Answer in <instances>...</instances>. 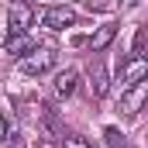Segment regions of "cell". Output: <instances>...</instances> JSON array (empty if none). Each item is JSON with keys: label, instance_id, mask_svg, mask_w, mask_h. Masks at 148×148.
Instances as JSON below:
<instances>
[{"label": "cell", "instance_id": "obj_1", "mask_svg": "<svg viewBox=\"0 0 148 148\" xmlns=\"http://www.w3.org/2000/svg\"><path fill=\"white\" fill-rule=\"evenodd\" d=\"M52 66H55V52L45 48V45H41V48H31L28 55L17 59V69H21L24 76H41V73H48Z\"/></svg>", "mask_w": 148, "mask_h": 148}, {"label": "cell", "instance_id": "obj_2", "mask_svg": "<svg viewBox=\"0 0 148 148\" xmlns=\"http://www.w3.org/2000/svg\"><path fill=\"white\" fill-rule=\"evenodd\" d=\"M141 79H148V55L145 52H131L127 62L121 66V86L127 90V86H134Z\"/></svg>", "mask_w": 148, "mask_h": 148}, {"label": "cell", "instance_id": "obj_3", "mask_svg": "<svg viewBox=\"0 0 148 148\" xmlns=\"http://www.w3.org/2000/svg\"><path fill=\"white\" fill-rule=\"evenodd\" d=\"M31 21H35L31 3H24V0L10 3V10H7V28H10V35H24V31L31 28Z\"/></svg>", "mask_w": 148, "mask_h": 148}, {"label": "cell", "instance_id": "obj_4", "mask_svg": "<svg viewBox=\"0 0 148 148\" xmlns=\"http://www.w3.org/2000/svg\"><path fill=\"white\" fill-rule=\"evenodd\" d=\"M41 24H45L48 31L73 28V24H76V10H73V7H66V3H55V7H48V10L41 14Z\"/></svg>", "mask_w": 148, "mask_h": 148}, {"label": "cell", "instance_id": "obj_5", "mask_svg": "<svg viewBox=\"0 0 148 148\" xmlns=\"http://www.w3.org/2000/svg\"><path fill=\"white\" fill-rule=\"evenodd\" d=\"M145 103H148V79L127 86V90L121 93V110H124V114H138Z\"/></svg>", "mask_w": 148, "mask_h": 148}, {"label": "cell", "instance_id": "obj_6", "mask_svg": "<svg viewBox=\"0 0 148 148\" xmlns=\"http://www.w3.org/2000/svg\"><path fill=\"white\" fill-rule=\"evenodd\" d=\"M114 38H117V24H114V21H107V24H100V28L93 31V38H90V48H93V52H103V48H110Z\"/></svg>", "mask_w": 148, "mask_h": 148}, {"label": "cell", "instance_id": "obj_7", "mask_svg": "<svg viewBox=\"0 0 148 148\" xmlns=\"http://www.w3.org/2000/svg\"><path fill=\"white\" fill-rule=\"evenodd\" d=\"M90 90H93V97H103V93L110 90V79H107V69H103L100 62H93V66H90Z\"/></svg>", "mask_w": 148, "mask_h": 148}, {"label": "cell", "instance_id": "obj_8", "mask_svg": "<svg viewBox=\"0 0 148 148\" xmlns=\"http://www.w3.org/2000/svg\"><path fill=\"white\" fill-rule=\"evenodd\" d=\"M76 83H79V73H76V69H62V73L55 76V93H59V97H73Z\"/></svg>", "mask_w": 148, "mask_h": 148}, {"label": "cell", "instance_id": "obj_9", "mask_svg": "<svg viewBox=\"0 0 148 148\" xmlns=\"http://www.w3.org/2000/svg\"><path fill=\"white\" fill-rule=\"evenodd\" d=\"M35 45H31V38H28V31L24 35H7V55H14V59H21V55H28Z\"/></svg>", "mask_w": 148, "mask_h": 148}, {"label": "cell", "instance_id": "obj_10", "mask_svg": "<svg viewBox=\"0 0 148 148\" xmlns=\"http://www.w3.org/2000/svg\"><path fill=\"white\" fill-rule=\"evenodd\" d=\"M103 138H107V148H124V134H121L117 127H107Z\"/></svg>", "mask_w": 148, "mask_h": 148}, {"label": "cell", "instance_id": "obj_11", "mask_svg": "<svg viewBox=\"0 0 148 148\" xmlns=\"http://www.w3.org/2000/svg\"><path fill=\"white\" fill-rule=\"evenodd\" d=\"M62 148H90V141H83V138L69 134V138H62Z\"/></svg>", "mask_w": 148, "mask_h": 148}, {"label": "cell", "instance_id": "obj_12", "mask_svg": "<svg viewBox=\"0 0 148 148\" xmlns=\"http://www.w3.org/2000/svg\"><path fill=\"white\" fill-rule=\"evenodd\" d=\"M3 138H7V117L0 114V141H3Z\"/></svg>", "mask_w": 148, "mask_h": 148}, {"label": "cell", "instance_id": "obj_13", "mask_svg": "<svg viewBox=\"0 0 148 148\" xmlns=\"http://www.w3.org/2000/svg\"><path fill=\"white\" fill-rule=\"evenodd\" d=\"M127 3H134V0H127Z\"/></svg>", "mask_w": 148, "mask_h": 148}]
</instances>
